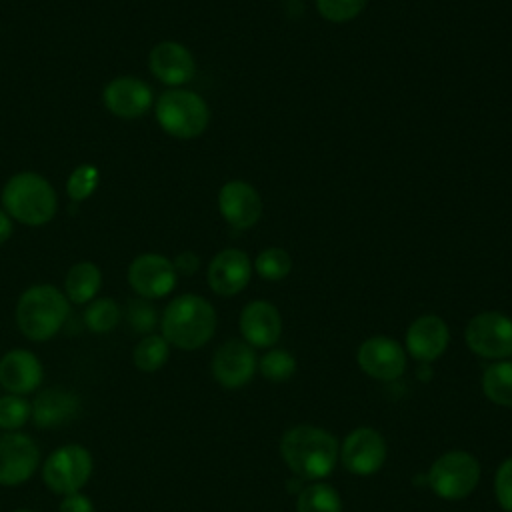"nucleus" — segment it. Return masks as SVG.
<instances>
[{
    "mask_svg": "<svg viewBox=\"0 0 512 512\" xmlns=\"http://www.w3.org/2000/svg\"><path fill=\"white\" fill-rule=\"evenodd\" d=\"M156 120L170 136L190 140L206 130L210 110L200 94L184 88H168L156 100Z\"/></svg>",
    "mask_w": 512,
    "mask_h": 512,
    "instance_id": "nucleus-5",
    "label": "nucleus"
},
{
    "mask_svg": "<svg viewBox=\"0 0 512 512\" xmlns=\"http://www.w3.org/2000/svg\"><path fill=\"white\" fill-rule=\"evenodd\" d=\"M258 370L270 382H286L296 372V358L284 348H270L258 360Z\"/></svg>",
    "mask_w": 512,
    "mask_h": 512,
    "instance_id": "nucleus-28",
    "label": "nucleus"
},
{
    "mask_svg": "<svg viewBox=\"0 0 512 512\" xmlns=\"http://www.w3.org/2000/svg\"><path fill=\"white\" fill-rule=\"evenodd\" d=\"M2 206L10 218L26 226H42L54 218L58 198L46 178L34 172H20L6 182Z\"/></svg>",
    "mask_w": 512,
    "mask_h": 512,
    "instance_id": "nucleus-4",
    "label": "nucleus"
},
{
    "mask_svg": "<svg viewBox=\"0 0 512 512\" xmlns=\"http://www.w3.org/2000/svg\"><path fill=\"white\" fill-rule=\"evenodd\" d=\"M406 352L418 362L438 360L450 342L448 324L436 314H422L414 318L406 330Z\"/></svg>",
    "mask_w": 512,
    "mask_h": 512,
    "instance_id": "nucleus-16",
    "label": "nucleus"
},
{
    "mask_svg": "<svg viewBox=\"0 0 512 512\" xmlns=\"http://www.w3.org/2000/svg\"><path fill=\"white\" fill-rule=\"evenodd\" d=\"M100 284H102V274L98 266L92 262L74 264L64 278L66 296L74 304L92 302L100 290Z\"/></svg>",
    "mask_w": 512,
    "mask_h": 512,
    "instance_id": "nucleus-22",
    "label": "nucleus"
},
{
    "mask_svg": "<svg viewBox=\"0 0 512 512\" xmlns=\"http://www.w3.org/2000/svg\"><path fill=\"white\" fill-rule=\"evenodd\" d=\"M240 334L252 348H270L282 334V318L274 304L266 300L248 302L240 312Z\"/></svg>",
    "mask_w": 512,
    "mask_h": 512,
    "instance_id": "nucleus-17",
    "label": "nucleus"
},
{
    "mask_svg": "<svg viewBox=\"0 0 512 512\" xmlns=\"http://www.w3.org/2000/svg\"><path fill=\"white\" fill-rule=\"evenodd\" d=\"M126 322L128 326L138 332V334H148L154 330L158 324V314L156 308L146 300V298H132L126 302Z\"/></svg>",
    "mask_w": 512,
    "mask_h": 512,
    "instance_id": "nucleus-30",
    "label": "nucleus"
},
{
    "mask_svg": "<svg viewBox=\"0 0 512 512\" xmlns=\"http://www.w3.org/2000/svg\"><path fill=\"white\" fill-rule=\"evenodd\" d=\"M60 512H94V504L88 496L74 492V494H68L62 498Z\"/></svg>",
    "mask_w": 512,
    "mask_h": 512,
    "instance_id": "nucleus-34",
    "label": "nucleus"
},
{
    "mask_svg": "<svg viewBox=\"0 0 512 512\" xmlns=\"http://www.w3.org/2000/svg\"><path fill=\"white\" fill-rule=\"evenodd\" d=\"M296 512H342V498L326 482H312L296 496Z\"/></svg>",
    "mask_w": 512,
    "mask_h": 512,
    "instance_id": "nucleus-24",
    "label": "nucleus"
},
{
    "mask_svg": "<svg viewBox=\"0 0 512 512\" xmlns=\"http://www.w3.org/2000/svg\"><path fill=\"white\" fill-rule=\"evenodd\" d=\"M218 210L236 230L252 228L262 216V198L246 180H228L218 192Z\"/></svg>",
    "mask_w": 512,
    "mask_h": 512,
    "instance_id": "nucleus-14",
    "label": "nucleus"
},
{
    "mask_svg": "<svg viewBox=\"0 0 512 512\" xmlns=\"http://www.w3.org/2000/svg\"><path fill=\"white\" fill-rule=\"evenodd\" d=\"M16 512H34V510H16Z\"/></svg>",
    "mask_w": 512,
    "mask_h": 512,
    "instance_id": "nucleus-37",
    "label": "nucleus"
},
{
    "mask_svg": "<svg viewBox=\"0 0 512 512\" xmlns=\"http://www.w3.org/2000/svg\"><path fill=\"white\" fill-rule=\"evenodd\" d=\"M122 318L120 306L112 298H96L84 310V324L90 332L106 334L118 326Z\"/></svg>",
    "mask_w": 512,
    "mask_h": 512,
    "instance_id": "nucleus-26",
    "label": "nucleus"
},
{
    "mask_svg": "<svg viewBox=\"0 0 512 512\" xmlns=\"http://www.w3.org/2000/svg\"><path fill=\"white\" fill-rule=\"evenodd\" d=\"M252 276V262L238 248L220 250L208 264V286L218 296H234L242 292Z\"/></svg>",
    "mask_w": 512,
    "mask_h": 512,
    "instance_id": "nucleus-15",
    "label": "nucleus"
},
{
    "mask_svg": "<svg viewBox=\"0 0 512 512\" xmlns=\"http://www.w3.org/2000/svg\"><path fill=\"white\" fill-rule=\"evenodd\" d=\"M70 312L66 296L52 284H36L22 292L16 304V324L34 342L52 338Z\"/></svg>",
    "mask_w": 512,
    "mask_h": 512,
    "instance_id": "nucleus-3",
    "label": "nucleus"
},
{
    "mask_svg": "<svg viewBox=\"0 0 512 512\" xmlns=\"http://www.w3.org/2000/svg\"><path fill=\"white\" fill-rule=\"evenodd\" d=\"M162 336L180 350L202 348L216 330L214 306L198 294L176 296L162 312Z\"/></svg>",
    "mask_w": 512,
    "mask_h": 512,
    "instance_id": "nucleus-2",
    "label": "nucleus"
},
{
    "mask_svg": "<svg viewBox=\"0 0 512 512\" xmlns=\"http://www.w3.org/2000/svg\"><path fill=\"white\" fill-rule=\"evenodd\" d=\"M172 264H174V268H176V274L190 276V274H194V272L198 270V266H200V258H198L194 252L186 250V252L178 254V256H176V260H174Z\"/></svg>",
    "mask_w": 512,
    "mask_h": 512,
    "instance_id": "nucleus-35",
    "label": "nucleus"
},
{
    "mask_svg": "<svg viewBox=\"0 0 512 512\" xmlns=\"http://www.w3.org/2000/svg\"><path fill=\"white\" fill-rule=\"evenodd\" d=\"M150 72L168 86H180L194 78L196 62L190 50L174 40L158 42L148 56Z\"/></svg>",
    "mask_w": 512,
    "mask_h": 512,
    "instance_id": "nucleus-19",
    "label": "nucleus"
},
{
    "mask_svg": "<svg viewBox=\"0 0 512 512\" xmlns=\"http://www.w3.org/2000/svg\"><path fill=\"white\" fill-rule=\"evenodd\" d=\"M356 362L370 378L392 382L406 370V350L394 338L370 336L358 346Z\"/></svg>",
    "mask_w": 512,
    "mask_h": 512,
    "instance_id": "nucleus-10",
    "label": "nucleus"
},
{
    "mask_svg": "<svg viewBox=\"0 0 512 512\" xmlns=\"http://www.w3.org/2000/svg\"><path fill=\"white\" fill-rule=\"evenodd\" d=\"M494 496L504 512H512V458H506L496 468Z\"/></svg>",
    "mask_w": 512,
    "mask_h": 512,
    "instance_id": "nucleus-33",
    "label": "nucleus"
},
{
    "mask_svg": "<svg viewBox=\"0 0 512 512\" xmlns=\"http://www.w3.org/2000/svg\"><path fill=\"white\" fill-rule=\"evenodd\" d=\"M368 0H316L320 16L328 22L342 24L354 20L366 6Z\"/></svg>",
    "mask_w": 512,
    "mask_h": 512,
    "instance_id": "nucleus-31",
    "label": "nucleus"
},
{
    "mask_svg": "<svg viewBox=\"0 0 512 512\" xmlns=\"http://www.w3.org/2000/svg\"><path fill=\"white\" fill-rule=\"evenodd\" d=\"M40 464L36 442L22 432H6L0 436V484H24Z\"/></svg>",
    "mask_w": 512,
    "mask_h": 512,
    "instance_id": "nucleus-13",
    "label": "nucleus"
},
{
    "mask_svg": "<svg viewBox=\"0 0 512 512\" xmlns=\"http://www.w3.org/2000/svg\"><path fill=\"white\" fill-rule=\"evenodd\" d=\"M254 270L258 272L260 278L268 280V282H278L282 278H286L292 270V258L284 248L278 246H270L266 250H262L256 260H254Z\"/></svg>",
    "mask_w": 512,
    "mask_h": 512,
    "instance_id": "nucleus-27",
    "label": "nucleus"
},
{
    "mask_svg": "<svg viewBox=\"0 0 512 512\" xmlns=\"http://www.w3.org/2000/svg\"><path fill=\"white\" fill-rule=\"evenodd\" d=\"M340 454V444L328 430L312 424L288 428L280 440V456L302 480L326 478Z\"/></svg>",
    "mask_w": 512,
    "mask_h": 512,
    "instance_id": "nucleus-1",
    "label": "nucleus"
},
{
    "mask_svg": "<svg viewBox=\"0 0 512 512\" xmlns=\"http://www.w3.org/2000/svg\"><path fill=\"white\" fill-rule=\"evenodd\" d=\"M96 186H98V170L92 164H80L70 174L66 192L70 200L80 202V200H86L96 190Z\"/></svg>",
    "mask_w": 512,
    "mask_h": 512,
    "instance_id": "nucleus-32",
    "label": "nucleus"
},
{
    "mask_svg": "<svg viewBox=\"0 0 512 512\" xmlns=\"http://www.w3.org/2000/svg\"><path fill=\"white\" fill-rule=\"evenodd\" d=\"M464 340L480 358L506 360L512 356V318L498 310L480 312L466 324Z\"/></svg>",
    "mask_w": 512,
    "mask_h": 512,
    "instance_id": "nucleus-8",
    "label": "nucleus"
},
{
    "mask_svg": "<svg viewBox=\"0 0 512 512\" xmlns=\"http://www.w3.org/2000/svg\"><path fill=\"white\" fill-rule=\"evenodd\" d=\"M92 454L80 444L56 448L42 466V480L54 494H74L86 486L92 476Z\"/></svg>",
    "mask_w": 512,
    "mask_h": 512,
    "instance_id": "nucleus-7",
    "label": "nucleus"
},
{
    "mask_svg": "<svg viewBox=\"0 0 512 512\" xmlns=\"http://www.w3.org/2000/svg\"><path fill=\"white\" fill-rule=\"evenodd\" d=\"M42 378V364L30 350L16 348L0 358V386L10 394H28L42 384Z\"/></svg>",
    "mask_w": 512,
    "mask_h": 512,
    "instance_id": "nucleus-20",
    "label": "nucleus"
},
{
    "mask_svg": "<svg viewBox=\"0 0 512 512\" xmlns=\"http://www.w3.org/2000/svg\"><path fill=\"white\" fill-rule=\"evenodd\" d=\"M104 106L118 118H138L152 106V88L134 76H120L106 84Z\"/></svg>",
    "mask_w": 512,
    "mask_h": 512,
    "instance_id": "nucleus-18",
    "label": "nucleus"
},
{
    "mask_svg": "<svg viewBox=\"0 0 512 512\" xmlns=\"http://www.w3.org/2000/svg\"><path fill=\"white\" fill-rule=\"evenodd\" d=\"M12 236V218L0 210V244H4Z\"/></svg>",
    "mask_w": 512,
    "mask_h": 512,
    "instance_id": "nucleus-36",
    "label": "nucleus"
},
{
    "mask_svg": "<svg viewBox=\"0 0 512 512\" xmlns=\"http://www.w3.org/2000/svg\"><path fill=\"white\" fill-rule=\"evenodd\" d=\"M388 456L384 436L370 426H358L344 438L340 446V462L354 476H370L378 472Z\"/></svg>",
    "mask_w": 512,
    "mask_h": 512,
    "instance_id": "nucleus-9",
    "label": "nucleus"
},
{
    "mask_svg": "<svg viewBox=\"0 0 512 512\" xmlns=\"http://www.w3.org/2000/svg\"><path fill=\"white\" fill-rule=\"evenodd\" d=\"M212 376L228 390L246 386L258 370L254 348L244 340H226L212 356Z\"/></svg>",
    "mask_w": 512,
    "mask_h": 512,
    "instance_id": "nucleus-11",
    "label": "nucleus"
},
{
    "mask_svg": "<svg viewBox=\"0 0 512 512\" xmlns=\"http://www.w3.org/2000/svg\"><path fill=\"white\" fill-rule=\"evenodd\" d=\"M176 268L172 260L160 254H140L128 268V284L132 290L146 300L162 298L176 286Z\"/></svg>",
    "mask_w": 512,
    "mask_h": 512,
    "instance_id": "nucleus-12",
    "label": "nucleus"
},
{
    "mask_svg": "<svg viewBox=\"0 0 512 512\" xmlns=\"http://www.w3.org/2000/svg\"><path fill=\"white\" fill-rule=\"evenodd\" d=\"M480 482V462L466 450H450L438 456L426 474V484L442 500H462Z\"/></svg>",
    "mask_w": 512,
    "mask_h": 512,
    "instance_id": "nucleus-6",
    "label": "nucleus"
},
{
    "mask_svg": "<svg viewBox=\"0 0 512 512\" xmlns=\"http://www.w3.org/2000/svg\"><path fill=\"white\" fill-rule=\"evenodd\" d=\"M80 412L76 394L62 388L42 390L32 402V420L40 428H56L74 420Z\"/></svg>",
    "mask_w": 512,
    "mask_h": 512,
    "instance_id": "nucleus-21",
    "label": "nucleus"
},
{
    "mask_svg": "<svg viewBox=\"0 0 512 512\" xmlns=\"http://www.w3.org/2000/svg\"><path fill=\"white\" fill-rule=\"evenodd\" d=\"M482 392L496 404L512 408V362L496 360L482 374Z\"/></svg>",
    "mask_w": 512,
    "mask_h": 512,
    "instance_id": "nucleus-23",
    "label": "nucleus"
},
{
    "mask_svg": "<svg viewBox=\"0 0 512 512\" xmlns=\"http://www.w3.org/2000/svg\"><path fill=\"white\" fill-rule=\"evenodd\" d=\"M32 416V404L18 396L8 394L0 398V428L2 430H16L28 422Z\"/></svg>",
    "mask_w": 512,
    "mask_h": 512,
    "instance_id": "nucleus-29",
    "label": "nucleus"
},
{
    "mask_svg": "<svg viewBox=\"0 0 512 512\" xmlns=\"http://www.w3.org/2000/svg\"><path fill=\"white\" fill-rule=\"evenodd\" d=\"M170 356V344L164 340V336L148 334L144 336L136 348H134V366L142 372H156L160 370Z\"/></svg>",
    "mask_w": 512,
    "mask_h": 512,
    "instance_id": "nucleus-25",
    "label": "nucleus"
}]
</instances>
